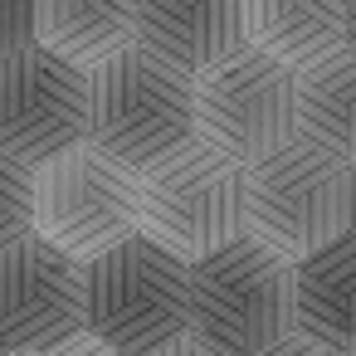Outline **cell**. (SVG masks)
Segmentation results:
<instances>
[{"label":"cell","instance_id":"obj_15","mask_svg":"<svg viewBox=\"0 0 356 356\" xmlns=\"http://www.w3.org/2000/svg\"><path fill=\"white\" fill-rule=\"evenodd\" d=\"M35 234V176L0 156V249Z\"/></svg>","mask_w":356,"mask_h":356},{"label":"cell","instance_id":"obj_11","mask_svg":"<svg viewBox=\"0 0 356 356\" xmlns=\"http://www.w3.org/2000/svg\"><path fill=\"white\" fill-rule=\"evenodd\" d=\"M293 337L356 356V234H337L293 264Z\"/></svg>","mask_w":356,"mask_h":356},{"label":"cell","instance_id":"obj_2","mask_svg":"<svg viewBox=\"0 0 356 356\" xmlns=\"http://www.w3.org/2000/svg\"><path fill=\"white\" fill-rule=\"evenodd\" d=\"M83 332L118 356H152L191 332V264L147 234L83 264Z\"/></svg>","mask_w":356,"mask_h":356},{"label":"cell","instance_id":"obj_9","mask_svg":"<svg viewBox=\"0 0 356 356\" xmlns=\"http://www.w3.org/2000/svg\"><path fill=\"white\" fill-rule=\"evenodd\" d=\"M83 332V264L40 234L0 249V346L44 356Z\"/></svg>","mask_w":356,"mask_h":356},{"label":"cell","instance_id":"obj_21","mask_svg":"<svg viewBox=\"0 0 356 356\" xmlns=\"http://www.w3.org/2000/svg\"><path fill=\"white\" fill-rule=\"evenodd\" d=\"M346 234H356V161H351V210H346Z\"/></svg>","mask_w":356,"mask_h":356},{"label":"cell","instance_id":"obj_6","mask_svg":"<svg viewBox=\"0 0 356 356\" xmlns=\"http://www.w3.org/2000/svg\"><path fill=\"white\" fill-rule=\"evenodd\" d=\"M35 176V234L69 254L74 264H93L137 234V176L108 161L98 147L79 142L49 156Z\"/></svg>","mask_w":356,"mask_h":356},{"label":"cell","instance_id":"obj_20","mask_svg":"<svg viewBox=\"0 0 356 356\" xmlns=\"http://www.w3.org/2000/svg\"><path fill=\"white\" fill-rule=\"evenodd\" d=\"M341 40L346 49H356V0H341Z\"/></svg>","mask_w":356,"mask_h":356},{"label":"cell","instance_id":"obj_13","mask_svg":"<svg viewBox=\"0 0 356 356\" xmlns=\"http://www.w3.org/2000/svg\"><path fill=\"white\" fill-rule=\"evenodd\" d=\"M244 44L298 74L346 44L341 0H244Z\"/></svg>","mask_w":356,"mask_h":356},{"label":"cell","instance_id":"obj_22","mask_svg":"<svg viewBox=\"0 0 356 356\" xmlns=\"http://www.w3.org/2000/svg\"><path fill=\"white\" fill-rule=\"evenodd\" d=\"M0 356H15V351H6V346H0Z\"/></svg>","mask_w":356,"mask_h":356},{"label":"cell","instance_id":"obj_5","mask_svg":"<svg viewBox=\"0 0 356 356\" xmlns=\"http://www.w3.org/2000/svg\"><path fill=\"white\" fill-rule=\"evenodd\" d=\"M137 234L181 264H200L205 254L234 244L244 234V166L195 137L137 176Z\"/></svg>","mask_w":356,"mask_h":356},{"label":"cell","instance_id":"obj_14","mask_svg":"<svg viewBox=\"0 0 356 356\" xmlns=\"http://www.w3.org/2000/svg\"><path fill=\"white\" fill-rule=\"evenodd\" d=\"M293 127L322 152L356 161V49H332L293 74Z\"/></svg>","mask_w":356,"mask_h":356},{"label":"cell","instance_id":"obj_4","mask_svg":"<svg viewBox=\"0 0 356 356\" xmlns=\"http://www.w3.org/2000/svg\"><path fill=\"white\" fill-rule=\"evenodd\" d=\"M215 356H259L293 337V264L239 234L191 264V332Z\"/></svg>","mask_w":356,"mask_h":356},{"label":"cell","instance_id":"obj_16","mask_svg":"<svg viewBox=\"0 0 356 356\" xmlns=\"http://www.w3.org/2000/svg\"><path fill=\"white\" fill-rule=\"evenodd\" d=\"M35 44V0H0V59Z\"/></svg>","mask_w":356,"mask_h":356},{"label":"cell","instance_id":"obj_19","mask_svg":"<svg viewBox=\"0 0 356 356\" xmlns=\"http://www.w3.org/2000/svg\"><path fill=\"white\" fill-rule=\"evenodd\" d=\"M152 356H215V351H205L195 337H181V341H171V346H161V351H152Z\"/></svg>","mask_w":356,"mask_h":356},{"label":"cell","instance_id":"obj_8","mask_svg":"<svg viewBox=\"0 0 356 356\" xmlns=\"http://www.w3.org/2000/svg\"><path fill=\"white\" fill-rule=\"evenodd\" d=\"M88 79L59 54L25 44L0 59V156L40 171L49 156L83 142Z\"/></svg>","mask_w":356,"mask_h":356},{"label":"cell","instance_id":"obj_18","mask_svg":"<svg viewBox=\"0 0 356 356\" xmlns=\"http://www.w3.org/2000/svg\"><path fill=\"white\" fill-rule=\"evenodd\" d=\"M259 356H332V351H322V346H312V341H302V337H283L278 346H268V351H259Z\"/></svg>","mask_w":356,"mask_h":356},{"label":"cell","instance_id":"obj_10","mask_svg":"<svg viewBox=\"0 0 356 356\" xmlns=\"http://www.w3.org/2000/svg\"><path fill=\"white\" fill-rule=\"evenodd\" d=\"M132 44L200 79L244 49V0H137Z\"/></svg>","mask_w":356,"mask_h":356},{"label":"cell","instance_id":"obj_12","mask_svg":"<svg viewBox=\"0 0 356 356\" xmlns=\"http://www.w3.org/2000/svg\"><path fill=\"white\" fill-rule=\"evenodd\" d=\"M137 40V0H35V44L74 69H98Z\"/></svg>","mask_w":356,"mask_h":356},{"label":"cell","instance_id":"obj_7","mask_svg":"<svg viewBox=\"0 0 356 356\" xmlns=\"http://www.w3.org/2000/svg\"><path fill=\"white\" fill-rule=\"evenodd\" d=\"M293 69L239 49L195 79V137L249 166L293 137Z\"/></svg>","mask_w":356,"mask_h":356},{"label":"cell","instance_id":"obj_3","mask_svg":"<svg viewBox=\"0 0 356 356\" xmlns=\"http://www.w3.org/2000/svg\"><path fill=\"white\" fill-rule=\"evenodd\" d=\"M346 210L351 161L322 152L298 132L244 166V234L288 264L346 234Z\"/></svg>","mask_w":356,"mask_h":356},{"label":"cell","instance_id":"obj_17","mask_svg":"<svg viewBox=\"0 0 356 356\" xmlns=\"http://www.w3.org/2000/svg\"><path fill=\"white\" fill-rule=\"evenodd\" d=\"M44 356H118V351H113V346H103L98 337L79 332V337H69L64 346H54V351H44Z\"/></svg>","mask_w":356,"mask_h":356},{"label":"cell","instance_id":"obj_1","mask_svg":"<svg viewBox=\"0 0 356 356\" xmlns=\"http://www.w3.org/2000/svg\"><path fill=\"white\" fill-rule=\"evenodd\" d=\"M83 79H88L83 142L98 147L122 171L147 176L152 166L195 142V79L161 64L156 54L127 44Z\"/></svg>","mask_w":356,"mask_h":356}]
</instances>
